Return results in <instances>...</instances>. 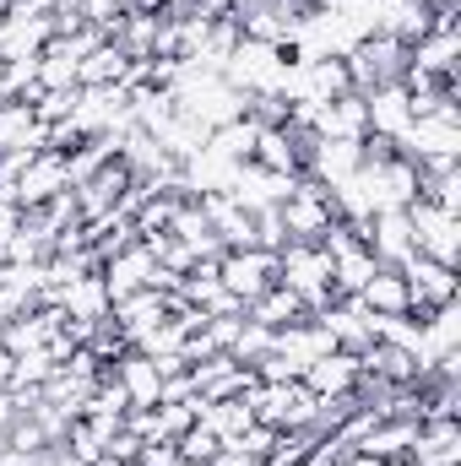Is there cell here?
Returning a JSON list of instances; mask_svg holds the SVG:
<instances>
[{
	"mask_svg": "<svg viewBox=\"0 0 461 466\" xmlns=\"http://www.w3.org/2000/svg\"><path fill=\"white\" fill-rule=\"evenodd\" d=\"M277 282L293 288V293L310 304V315H321L326 304L343 299L337 282H332V255H326L321 238H288V244L277 249Z\"/></svg>",
	"mask_w": 461,
	"mask_h": 466,
	"instance_id": "6da1fadb",
	"label": "cell"
},
{
	"mask_svg": "<svg viewBox=\"0 0 461 466\" xmlns=\"http://www.w3.org/2000/svg\"><path fill=\"white\" fill-rule=\"evenodd\" d=\"M255 423L277 429V434H310L315 440V418H321V396L304 390V380H288V385H255L244 390Z\"/></svg>",
	"mask_w": 461,
	"mask_h": 466,
	"instance_id": "7a4b0ae2",
	"label": "cell"
},
{
	"mask_svg": "<svg viewBox=\"0 0 461 466\" xmlns=\"http://www.w3.org/2000/svg\"><path fill=\"white\" fill-rule=\"evenodd\" d=\"M343 60H347V82H353V93L402 87V76H407V44H402V38H391V33H380V27H374V33H364Z\"/></svg>",
	"mask_w": 461,
	"mask_h": 466,
	"instance_id": "3957f363",
	"label": "cell"
},
{
	"mask_svg": "<svg viewBox=\"0 0 461 466\" xmlns=\"http://www.w3.org/2000/svg\"><path fill=\"white\" fill-rule=\"evenodd\" d=\"M277 218H282L288 238H321L337 223V196H332V185H321V179L304 174V179H293L277 196Z\"/></svg>",
	"mask_w": 461,
	"mask_h": 466,
	"instance_id": "277c9868",
	"label": "cell"
},
{
	"mask_svg": "<svg viewBox=\"0 0 461 466\" xmlns=\"http://www.w3.org/2000/svg\"><path fill=\"white\" fill-rule=\"evenodd\" d=\"M396 271L407 277V293H413V309H407L413 326H424L435 309H451L456 304V266H440V260H429V255L413 249Z\"/></svg>",
	"mask_w": 461,
	"mask_h": 466,
	"instance_id": "5b68a950",
	"label": "cell"
},
{
	"mask_svg": "<svg viewBox=\"0 0 461 466\" xmlns=\"http://www.w3.org/2000/svg\"><path fill=\"white\" fill-rule=\"evenodd\" d=\"M321 244H326V255H332V282H337V293L353 299V293L374 277V266H380V260H374V249L364 244V228L337 218L332 228L321 233Z\"/></svg>",
	"mask_w": 461,
	"mask_h": 466,
	"instance_id": "8992f818",
	"label": "cell"
},
{
	"mask_svg": "<svg viewBox=\"0 0 461 466\" xmlns=\"http://www.w3.org/2000/svg\"><path fill=\"white\" fill-rule=\"evenodd\" d=\"M402 212H407V233H413V249H418V255H429V260H440V266H456V249H461V218L456 212H446V207H435V201H424V196H413Z\"/></svg>",
	"mask_w": 461,
	"mask_h": 466,
	"instance_id": "52a82bcc",
	"label": "cell"
},
{
	"mask_svg": "<svg viewBox=\"0 0 461 466\" xmlns=\"http://www.w3.org/2000/svg\"><path fill=\"white\" fill-rule=\"evenodd\" d=\"M456 60H461V33H456V11L435 16L424 38L407 44V71L435 76V82H456Z\"/></svg>",
	"mask_w": 461,
	"mask_h": 466,
	"instance_id": "ba28073f",
	"label": "cell"
},
{
	"mask_svg": "<svg viewBox=\"0 0 461 466\" xmlns=\"http://www.w3.org/2000/svg\"><path fill=\"white\" fill-rule=\"evenodd\" d=\"M218 277H223V288H229L239 304H250V299H261V293L277 282V249H261V244H250V249H223V255H218Z\"/></svg>",
	"mask_w": 461,
	"mask_h": 466,
	"instance_id": "9c48e42d",
	"label": "cell"
},
{
	"mask_svg": "<svg viewBox=\"0 0 461 466\" xmlns=\"http://www.w3.org/2000/svg\"><path fill=\"white\" fill-rule=\"evenodd\" d=\"M130 179H136V174H130V163H125V157L115 152V157H109L104 168H93V174H87L82 185H71L77 218H82V223H98V218H109V212H115L119 201H125Z\"/></svg>",
	"mask_w": 461,
	"mask_h": 466,
	"instance_id": "30bf717a",
	"label": "cell"
},
{
	"mask_svg": "<svg viewBox=\"0 0 461 466\" xmlns=\"http://www.w3.org/2000/svg\"><path fill=\"white\" fill-rule=\"evenodd\" d=\"M66 190H71V168H66V152L44 147V152H33V163H27V168H22V179L11 185V201H16L22 212H33V207H44V201L66 196Z\"/></svg>",
	"mask_w": 461,
	"mask_h": 466,
	"instance_id": "8fae6325",
	"label": "cell"
},
{
	"mask_svg": "<svg viewBox=\"0 0 461 466\" xmlns=\"http://www.w3.org/2000/svg\"><path fill=\"white\" fill-rule=\"evenodd\" d=\"M104 288H109V304L115 299H125V293H141V288H152L158 282V260H152V249L136 238V244H125V249H115L109 260H104Z\"/></svg>",
	"mask_w": 461,
	"mask_h": 466,
	"instance_id": "7c38bea8",
	"label": "cell"
},
{
	"mask_svg": "<svg viewBox=\"0 0 461 466\" xmlns=\"http://www.w3.org/2000/svg\"><path fill=\"white\" fill-rule=\"evenodd\" d=\"M77 71H82V55H77L71 38H44L38 44V55H33V87L38 93H71V87H82Z\"/></svg>",
	"mask_w": 461,
	"mask_h": 466,
	"instance_id": "4fadbf2b",
	"label": "cell"
},
{
	"mask_svg": "<svg viewBox=\"0 0 461 466\" xmlns=\"http://www.w3.org/2000/svg\"><path fill=\"white\" fill-rule=\"evenodd\" d=\"M374 320H407V309H413V293H407V277L396 271V266H374V277L353 293Z\"/></svg>",
	"mask_w": 461,
	"mask_h": 466,
	"instance_id": "5bb4252c",
	"label": "cell"
},
{
	"mask_svg": "<svg viewBox=\"0 0 461 466\" xmlns=\"http://www.w3.org/2000/svg\"><path fill=\"white\" fill-rule=\"evenodd\" d=\"M364 244L374 249L380 266H402V260L413 255L407 212H402V207H380V212H369V223H364Z\"/></svg>",
	"mask_w": 461,
	"mask_h": 466,
	"instance_id": "9a60e30c",
	"label": "cell"
},
{
	"mask_svg": "<svg viewBox=\"0 0 461 466\" xmlns=\"http://www.w3.org/2000/svg\"><path fill=\"white\" fill-rule=\"evenodd\" d=\"M413 466H461V423L456 418H424L413 434Z\"/></svg>",
	"mask_w": 461,
	"mask_h": 466,
	"instance_id": "2e32d148",
	"label": "cell"
},
{
	"mask_svg": "<svg viewBox=\"0 0 461 466\" xmlns=\"http://www.w3.org/2000/svg\"><path fill=\"white\" fill-rule=\"evenodd\" d=\"M109 320L125 331V342L136 348V337H147L152 326H163V320H169V293H158V288L125 293V299H115V304H109Z\"/></svg>",
	"mask_w": 461,
	"mask_h": 466,
	"instance_id": "e0dca14e",
	"label": "cell"
},
{
	"mask_svg": "<svg viewBox=\"0 0 461 466\" xmlns=\"http://www.w3.org/2000/svg\"><path fill=\"white\" fill-rule=\"evenodd\" d=\"M310 125H315V136H326V141H364V136H369L364 93H347V98H332V104L310 109Z\"/></svg>",
	"mask_w": 461,
	"mask_h": 466,
	"instance_id": "ac0fdd59",
	"label": "cell"
},
{
	"mask_svg": "<svg viewBox=\"0 0 461 466\" xmlns=\"http://www.w3.org/2000/svg\"><path fill=\"white\" fill-rule=\"evenodd\" d=\"M304 390H315V396H353L358 390V380H364V369H358V352H326V358H315V363H304Z\"/></svg>",
	"mask_w": 461,
	"mask_h": 466,
	"instance_id": "d6986e66",
	"label": "cell"
},
{
	"mask_svg": "<svg viewBox=\"0 0 461 466\" xmlns=\"http://www.w3.org/2000/svg\"><path fill=\"white\" fill-rule=\"evenodd\" d=\"M347 93H353V82H347V60L343 55H315V60H304V87H299L304 109H321V104L347 98Z\"/></svg>",
	"mask_w": 461,
	"mask_h": 466,
	"instance_id": "ffe728a7",
	"label": "cell"
},
{
	"mask_svg": "<svg viewBox=\"0 0 461 466\" xmlns=\"http://www.w3.org/2000/svg\"><path fill=\"white\" fill-rule=\"evenodd\" d=\"M413 434H418V423L413 418H374L364 434H358V445L353 451H364V456H380V461H407V451H413Z\"/></svg>",
	"mask_w": 461,
	"mask_h": 466,
	"instance_id": "44dd1931",
	"label": "cell"
},
{
	"mask_svg": "<svg viewBox=\"0 0 461 466\" xmlns=\"http://www.w3.org/2000/svg\"><path fill=\"white\" fill-rule=\"evenodd\" d=\"M115 385L125 390V401L130 407H158V390H163V374H158V363L147 358V352H125L115 363Z\"/></svg>",
	"mask_w": 461,
	"mask_h": 466,
	"instance_id": "7402d4cb",
	"label": "cell"
},
{
	"mask_svg": "<svg viewBox=\"0 0 461 466\" xmlns=\"http://www.w3.org/2000/svg\"><path fill=\"white\" fill-rule=\"evenodd\" d=\"M304 315H310V304H304L293 288H282V282H271L261 299L244 304V320H255V326H266V331H282V326H293V320H304Z\"/></svg>",
	"mask_w": 461,
	"mask_h": 466,
	"instance_id": "603a6c76",
	"label": "cell"
},
{
	"mask_svg": "<svg viewBox=\"0 0 461 466\" xmlns=\"http://www.w3.org/2000/svg\"><path fill=\"white\" fill-rule=\"evenodd\" d=\"M16 147H49V125H38L27 98L0 104V152H16Z\"/></svg>",
	"mask_w": 461,
	"mask_h": 466,
	"instance_id": "cb8c5ba5",
	"label": "cell"
},
{
	"mask_svg": "<svg viewBox=\"0 0 461 466\" xmlns=\"http://www.w3.org/2000/svg\"><path fill=\"white\" fill-rule=\"evenodd\" d=\"M130 71H136V60L119 49L115 38H104L93 55H82L77 82H82V87H125V82H130Z\"/></svg>",
	"mask_w": 461,
	"mask_h": 466,
	"instance_id": "d4e9b609",
	"label": "cell"
},
{
	"mask_svg": "<svg viewBox=\"0 0 461 466\" xmlns=\"http://www.w3.org/2000/svg\"><path fill=\"white\" fill-rule=\"evenodd\" d=\"M196 423H201L207 434H218V440H239V434L255 423V412H250L244 396H223V401H201V396H196Z\"/></svg>",
	"mask_w": 461,
	"mask_h": 466,
	"instance_id": "484cf974",
	"label": "cell"
},
{
	"mask_svg": "<svg viewBox=\"0 0 461 466\" xmlns=\"http://www.w3.org/2000/svg\"><path fill=\"white\" fill-rule=\"evenodd\" d=\"M364 109H369V130L374 136H391V141H402V130L413 125V115H407V87L364 93Z\"/></svg>",
	"mask_w": 461,
	"mask_h": 466,
	"instance_id": "4316f807",
	"label": "cell"
},
{
	"mask_svg": "<svg viewBox=\"0 0 461 466\" xmlns=\"http://www.w3.org/2000/svg\"><path fill=\"white\" fill-rule=\"evenodd\" d=\"M255 136H261V125H250V119H229V125H218V130L207 136V141H212L207 152H218L223 163H233V168H239V163H250Z\"/></svg>",
	"mask_w": 461,
	"mask_h": 466,
	"instance_id": "83f0119b",
	"label": "cell"
},
{
	"mask_svg": "<svg viewBox=\"0 0 461 466\" xmlns=\"http://www.w3.org/2000/svg\"><path fill=\"white\" fill-rule=\"evenodd\" d=\"M152 418H158V440H179V434L196 423V396H190V401H158Z\"/></svg>",
	"mask_w": 461,
	"mask_h": 466,
	"instance_id": "f1b7e54d",
	"label": "cell"
},
{
	"mask_svg": "<svg viewBox=\"0 0 461 466\" xmlns=\"http://www.w3.org/2000/svg\"><path fill=\"white\" fill-rule=\"evenodd\" d=\"M271 352V331L266 326H255V320H244L239 326V337H233V348H229V358L233 363H261Z\"/></svg>",
	"mask_w": 461,
	"mask_h": 466,
	"instance_id": "f546056e",
	"label": "cell"
},
{
	"mask_svg": "<svg viewBox=\"0 0 461 466\" xmlns=\"http://www.w3.org/2000/svg\"><path fill=\"white\" fill-rule=\"evenodd\" d=\"M218 445H223V440H218V434H207V429H201V423H190V429H185V434H179V440H174V456H179V461H212V451H218Z\"/></svg>",
	"mask_w": 461,
	"mask_h": 466,
	"instance_id": "4dcf8cb0",
	"label": "cell"
},
{
	"mask_svg": "<svg viewBox=\"0 0 461 466\" xmlns=\"http://www.w3.org/2000/svg\"><path fill=\"white\" fill-rule=\"evenodd\" d=\"M207 466H261V461H255V456H250L239 440H223V445L212 451V461H207Z\"/></svg>",
	"mask_w": 461,
	"mask_h": 466,
	"instance_id": "1f68e13d",
	"label": "cell"
},
{
	"mask_svg": "<svg viewBox=\"0 0 461 466\" xmlns=\"http://www.w3.org/2000/svg\"><path fill=\"white\" fill-rule=\"evenodd\" d=\"M141 11H158V16H174V11H196L201 0H136Z\"/></svg>",
	"mask_w": 461,
	"mask_h": 466,
	"instance_id": "d6a6232c",
	"label": "cell"
},
{
	"mask_svg": "<svg viewBox=\"0 0 461 466\" xmlns=\"http://www.w3.org/2000/svg\"><path fill=\"white\" fill-rule=\"evenodd\" d=\"M11 418H16V396H11V390H0V434L11 429Z\"/></svg>",
	"mask_w": 461,
	"mask_h": 466,
	"instance_id": "836d02e7",
	"label": "cell"
},
{
	"mask_svg": "<svg viewBox=\"0 0 461 466\" xmlns=\"http://www.w3.org/2000/svg\"><path fill=\"white\" fill-rule=\"evenodd\" d=\"M343 466H385V461H380V456H364V451H347Z\"/></svg>",
	"mask_w": 461,
	"mask_h": 466,
	"instance_id": "e575fe53",
	"label": "cell"
},
{
	"mask_svg": "<svg viewBox=\"0 0 461 466\" xmlns=\"http://www.w3.org/2000/svg\"><path fill=\"white\" fill-rule=\"evenodd\" d=\"M174 466H201V461H179V456H174Z\"/></svg>",
	"mask_w": 461,
	"mask_h": 466,
	"instance_id": "d590c367",
	"label": "cell"
},
{
	"mask_svg": "<svg viewBox=\"0 0 461 466\" xmlns=\"http://www.w3.org/2000/svg\"><path fill=\"white\" fill-rule=\"evenodd\" d=\"M391 466H413V461H391Z\"/></svg>",
	"mask_w": 461,
	"mask_h": 466,
	"instance_id": "8d00e7d4",
	"label": "cell"
}]
</instances>
